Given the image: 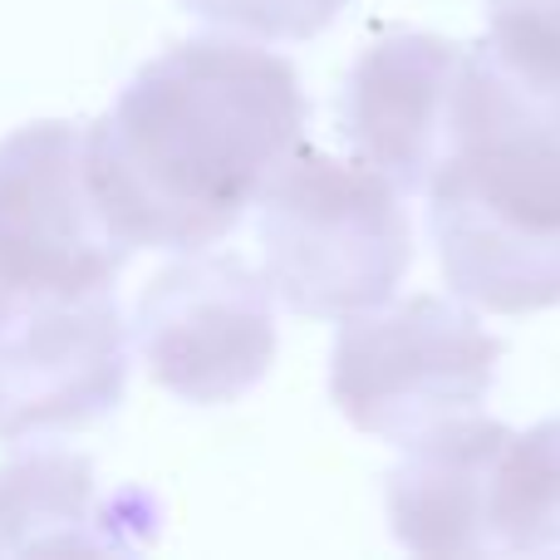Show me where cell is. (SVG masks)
<instances>
[{
	"label": "cell",
	"mask_w": 560,
	"mask_h": 560,
	"mask_svg": "<svg viewBox=\"0 0 560 560\" xmlns=\"http://www.w3.org/2000/svg\"><path fill=\"white\" fill-rule=\"evenodd\" d=\"M305 89L271 49L183 39L148 59L89 128V187L128 246L222 242L305 133Z\"/></svg>",
	"instance_id": "1"
},
{
	"label": "cell",
	"mask_w": 560,
	"mask_h": 560,
	"mask_svg": "<svg viewBox=\"0 0 560 560\" xmlns=\"http://www.w3.org/2000/svg\"><path fill=\"white\" fill-rule=\"evenodd\" d=\"M428 232L453 295L492 315L560 305V84L467 45Z\"/></svg>",
	"instance_id": "2"
},
{
	"label": "cell",
	"mask_w": 560,
	"mask_h": 560,
	"mask_svg": "<svg viewBox=\"0 0 560 560\" xmlns=\"http://www.w3.org/2000/svg\"><path fill=\"white\" fill-rule=\"evenodd\" d=\"M261 252L280 305L345 319L388 305L413 266V226L374 167L295 148L261 192Z\"/></svg>",
	"instance_id": "3"
},
{
	"label": "cell",
	"mask_w": 560,
	"mask_h": 560,
	"mask_svg": "<svg viewBox=\"0 0 560 560\" xmlns=\"http://www.w3.org/2000/svg\"><path fill=\"white\" fill-rule=\"evenodd\" d=\"M502 339L447 295H413L345 315L329 359V394L359 433L413 443L492 394Z\"/></svg>",
	"instance_id": "4"
},
{
	"label": "cell",
	"mask_w": 560,
	"mask_h": 560,
	"mask_svg": "<svg viewBox=\"0 0 560 560\" xmlns=\"http://www.w3.org/2000/svg\"><path fill=\"white\" fill-rule=\"evenodd\" d=\"M84 124L45 118L0 138V290H114L133 246L104 222L89 187Z\"/></svg>",
	"instance_id": "5"
},
{
	"label": "cell",
	"mask_w": 560,
	"mask_h": 560,
	"mask_svg": "<svg viewBox=\"0 0 560 560\" xmlns=\"http://www.w3.org/2000/svg\"><path fill=\"white\" fill-rule=\"evenodd\" d=\"M128 384V325L114 290H0V443L74 433L108 418Z\"/></svg>",
	"instance_id": "6"
},
{
	"label": "cell",
	"mask_w": 560,
	"mask_h": 560,
	"mask_svg": "<svg viewBox=\"0 0 560 560\" xmlns=\"http://www.w3.org/2000/svg\"><path fill=\"white\" fill-rule=\"evenodd\" d=\"M133 339L148 374L187 404H232L276 359L271 285L242 256L197 252L143 290Z\"/></svg>",
	"instance_id": "7"
},
{
	"label": "cell",
	"mask_w": 560,
	"mask_h": 560,
	"mask_svg": "<svg viewBox=\"0 0 560 560\" xmlns=\"http://www.w3.org/2000/svg\"><path fill=\"white\" fill-rule=\"evenodd\" d=\"M467 45L438 35H384L359 55L339 98V133L364 167L398 187L428 192L447 143Z\"/></svg>",
	"instance_id": "8"
},
{
	"label": "cell",
	"mask_w": 560,
	"mask_h": 560,
	"mask_svg": "<svg viewBox=\"0 0 560 560\" xmlns=\"http://www.w3.org/2000/svg\"><path fill=\"white\" fill-rule=\"evenodd\" d=\"M512 443L506 423L447 418L404 443L388 472V526L413 556L497 551V477Z\"/></svg>",
	"instance_id": "9"
},
{
	"label": "cell",
	"mask_w": 560,
	"mask_h": 560,
	"mask_svg": "<svg viewBox=\"0 0 560 560\" xmlns=\"http://www.w3.org/2000/svg\"><path fill=\"white\" fill-rule=\"evenodd\" d=\"M158 532L143 492H98L74 453H25L0 467V556L30 551H133Z\"/></svg>",
	"instance_id": "10"
},
{
	"label": "cell",
	"mask_w": 560,
	"mask_h": 560,
	"mask_svg": "<svg viewBox=\"0 0 560 560\" xmlns=\"http://www.w3.org/2000/svg\"><path fill=\"white\" fill-rule=\"evenodd\" d=\"M497 551H560V418L506 443L497 477Z\"/></svg>",
	"instance_id": "11"
},
{
	"label": "cell",
	"mask_w": 560,
	"mask_h": 560,
	"mask_svg": "<svg viewBox=\"0 0 560 560\" xmlns=\"http://www.w3.org/2000/svg\"><path fill=\"white\" fill-rule=\"evenodd\" d=\"M487 45L532 79L560 84V0H487Z\"/></svg>",
	"instance_id": "12"
},
{
	"label": "cell",
	"mask_w": 560,
	"mask_h": 560,
	"mask_svg": "<svg viewBox=\"0 0 560 560\" xmlns=\"http://www.w3.org/2000/svg\"><path fill=\"white\" fill-rule=\"evenodd\" d=\"M349 0H183L197 20L242 30L252 39H315L339 20Z\"/></svg>",
	"instance_id": "13"
}]
</instances>
